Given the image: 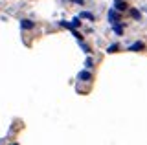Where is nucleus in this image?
Wrapping results in <instances>:
<instances>
[{
  "label": "nucleus",
  "instance_id": "nucleus-1",
  "mask_svg": "<svg viewBox=\"0 0 147 145\" xmlns=\"http://www.w3.org/2000/svg\"><path fill=\"white\" fill-rule=\"evenodd\" d=\"M107 19H109V22L110 24H116V22H119V11L116 9V7H112V9H109V13H107Z\"/></svg>",
  "mask_w": 147,
  "mask_h": 145
},
{
  "label": "nucleus",
  "instance_id": "nucleus-2",
  "mask_svg": "<svg viewBox=\"0 0 147 145\" xmlns=\"http://www.w3.org/2000/svg\"><path fill=\"white\" fill-rule=\"evenodd\" d=\"M77 79L79 81H92V74L88 72V68H86V70H81L79 74H77Z\"/></svg>",
  "mask_w": 147,
  "mask_h": 145
},
{
  "label": "nucleus",
  "instance_id": "nucleus-3",
  "mask_svg": "<svg viewBox=\"0 0 147 145\" xmlns=\"http://www.w3.org/2000/svg\"><path fill=\"white\" fill-rule=\"evenodd\" d=\"M114 7H116V9L121 13V11L127 9V2H125V0H114Z\"/></svg>",
  "mask_w": 147,
  "mask_h": 145
},
{
  "label": "nucleus",
  "instance_id": "nucleus-4",
  "mask_svg": "<svg viewBox=\"0 0 147 145\" xmlns=\"http://www.w3.org/2000/svg\"><path fill=\"white\" fill-rule=\"evenodd\" d=\"M20 28L22 30H31V28H35V24H33V22H31V20H20Z\"/></svg>",
  "mask_w": 147,
  "mask_h": 145
},
{
  "label": "nucleus",
  "instance_id": "nucleus-5",
  "mask_svg": "<svg viewBox=\"0 0 147 145\" xmlns=\"http://www.w3.org/2000/svg\"><path fill=\"white\" fill-rule=\"evenodd\" d=\"M123 28H125V26L118 24V22H116V24H112V31H114L116 35H123Z\"/></svg>",
  "mask_w": 147,
  "mask_h": 145
},
{
  "label": "nucleus",
  "instance_id": "nucleus-6",
  "mask_svg": "<svg viewBox=\"0 0 147 145\" xmlns=\"http://www.w3.org/2000/svg\"><path fill=\"white\" fill-rule=\"evenodd\" d=\"M138 50H144V42H134L129 46V52H138Z\"/></svg>",
  "mask_w": 147,
  "mask_h": 145
},
{
  "label": "nucleus",
  "instance_id": "nucleus-7",
  "mask_svg": "<svg viewBox=\"0 0 147 145\" xmlns=\"http://www.w3.org/2000/svg\"><path fill=\"white\" fill-rule=\"evenodd\" d=\"M79 24H81V17H76V19H72V22H70L72 28H77ZM72 28H70V30H72Z\"/></svg>",
  "mask_w": 147,
  "mask_h": 145
},
{
  "label": "nucleus",
  "instance_id": "nucleus-8",
  "mask_svg": "<svg viewBox=\"0 0 147 145\" xmlns=\"http://www.w3.org/2000/svg\"><path fill=\"white\" fill-rule=\"evenodd\" d=\"M79 17H81V19H88V20H94V15H92V13H88V11H83Z\"/></svg>",
  "mask_w": 147,
  "mask_h": 145
},
{
  "label": "nucleus",
  "instance_id": "nucleus-9",
  "mask_svg": "<svg viewBox=\"0 0 147 145\" xmlns=\"http://www.w3.org/2000/svg\"><path fill=\"white\" fill-rule=\"evenodd\" d=\"M118 48H119V46H118L116 42H114V44H110V46L107 48V52H109V53H116V52H118Z\"/></svg>",
  "mask_w": 147,
  "mask_h": 145
},
{
  "label": "nucleus",
  "instance_id": "nucleus-10",
  "mask_svg": "<svg viewBox=\"0 0 147 145\" xmlns=\"http://www.w3.org/2000/svg\"><path fill=\"white\" fill-rule=\"evenodd\" d=\"M131 15H132V19H136V20H140V19H142V13L138 11V9H132V11H131Z\"/></svg>",
  "mask_w": 147,
  "mask_h": 145
},
{
  "label": "nucleus",
  "instance_id": "nucleus-11",
  "mask_svg": "<svg viewBox=\"0 0 147 145\" xmlns=\"http://www.w3.org/2000/svg\"><path fill=\"white\" fill-rule=\"evenodd\" d=\"M92 66H94V61H92L90 57H86V61H85V68H88V70H90Z\"/></svg>",
  "mask_w": 147,
  "mask_h": 145
},
{
  "label": "nucleus",
  "instance_id": "nucleus-12",
  "mask_svg": "<svg viewBox=\"0 0 147 145\" xmlns=\"http://www.w3.org/2000/svg\"><path fill=\"white\" fill-rule=\"evenodd\" d=\"M81 48H83V52H86V53H90V50H88V46H86V44H83V42H81Z\"/></svg>",
  "mask_w": 147,
  "mask_h": 145
},
{
  "label": "nucleus",
  "instance_id": "nucleus-13",
  "mask_svg": "<svg viewBox=\"0 0 147 145\" xmlns=\"http://www.w3.org/2000/svg\"><path fill=\"white\" fill-rule=\"evenodd\" d=\"M76 4H79V6H83V0H74Z\"/></svg>",
  "mask_w": 147,
  "mask_h": 145
}]
</instances>
